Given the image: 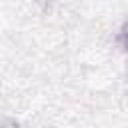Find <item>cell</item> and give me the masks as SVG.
<instances>
[{
	"instance_id": "obj_1",
	"label": "cell",
	"mask_w": 128,
	"mask_h": 128,
	"mask_svg": "<svg viewBox=\"0 0 128 128\" xmlns=\"http://www.w3.org/2000/svg\"><path fill=\"white\" fill-rule=\"evenodd\" d=\"M120 44H122V48L128 52V24L122 28V32H120Z\"/></svg>"
},
{
	"instance_id": "obj_2",
	"label": "cell",
	"mask_w": 128,
	"mask_h": 128,
	"mask_svg": "<svg viewBox=\"0 0 128 128\" xmlns=\"http://www.w3.org/2000/svg\"><path fill=\"white\" fill-rule=\"evenodd\" d=\"M0 128H16V126H14V124H4V122H2V124H0Z\"/></svg>"
}]
</instances>
